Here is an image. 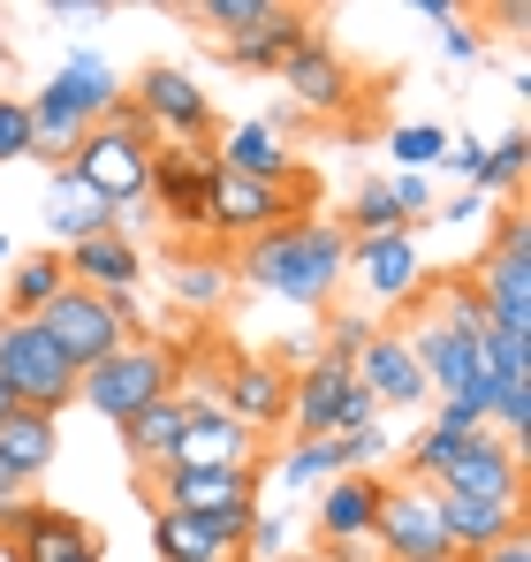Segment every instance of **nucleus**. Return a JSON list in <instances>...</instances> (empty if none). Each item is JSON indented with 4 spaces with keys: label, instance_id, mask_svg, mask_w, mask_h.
<instances>
[{
    "label": "nucleus",
    "instance_id": "1",
    "mask_svg": "<svg viewBox=\"0 0 531 562\" xmlns=\"http://www.w3.org/2000/svg\"><path fill=\"white\" fill-rule=\"evenodd\" d=\"M236 274L266 289V296H281V304H304V312H319L342 274H350V236H342V221H319V213H296V221H281V228H266L244 244V267Z\"/></svg>",
    "mask_w": 531,
    "mask_h": 562
},
{
    "label": "nucleus",
    "instance_id": "2",
    "mask_svg": "<svg viewBox=\"0 0 531 562\" xmlns=\"http://www.w3.org/2000/svg\"><path fill=\"white\" fill-rule=\"evenodd\" d=\"M23 106H31V137H38L31 160H69L91 122H106V114L122 106V77H114V61H99V54H69V61L38 85V99H23Z\"/></svg>",
    "mask_w": 531,
    "mask_h": 562
},
{
    "label": "nucleus",
    "instance_id": "3",
    "mask_svg": "<svg viewBox=\"0 0 531 562\" xmlns=\"http://www.w3.org/2000/svg\"><path fill=\"white\" fill-rule=\"evenodd\" d=\"M69 176H77L84 190H99L114 213H122V205H145V183H152V130L137 122L129 99H122L106 122H91L84 137H77Z\"/></svg>",
    "mask_w": 531,
    "mask_h": 562
},
{
    "label": "nucleus",
    "instance_id": "4",
    "mask_svg": "<svg viewBox=\"0 0 531 562\" xmlns=\"http://www.w3.org/2000/svg\"><path fill=\"white\" fill-rule=\"evenodd\" d=\"M38 335L69 358V373H91V366H106L122 342H137L145 327H137V304L129 296H99V289H61L46 312H38Z\"/></svg>",
    "mask_w": 531,
    "mask_h": 562
},
{
    "label": "nucleus",
    "instance_id": "5",
    "mask_svg": "<svg viewBox=\"0 0 531 562\" xmlns=\"http://www.w3.org/2000/svg\"><path fill=\"white\" fill-rule=\"evenodd\" d=\"M145 494H152V509H182V517L213 525L228 548H244V532L259 517V471H152Z\"/></svg>",
    "mask_w": 531,
    "mask_h": 562
},
{
    "label": "nucleus",
    "instance_id": "6",
    "mask_svg": "<svg viewBox=\"0 0 531 562\" xmlns=\"http://www.w3.org/2000/svg\"><path fill=\"white\" fill-rule=\"evenodd\" d=\"M289 426H296V441H335V434H357V426H380V403L357 387L350 366L312 358L289 380Z\"/></svg>",
    "mask_w": 531,
    "mask_h": 562
},
{
    "label": "nucleus",
    "instance_id": "7",
    "mask_svg": "<svg viewBox=\"0 0 531 562\" xmlns=\"http://www.w3.org/2000/svg\"><path fill=\"white\" fill-rule=\"evenodd\" d=\"M160 395H176V358L160 350V342H122L106 366H91L77 373V403H91L99 418H114V426H129L145 403H160Z\"/></svg>",
    "mask_w": 531,
    "mask_h": 562
},
{
    "label": "nucleus",
    "instance_id": "8",
    "mask_svg": "<svg viewBox=\"0 0 531 562\" xmlns=\"http://www.w3.org/2000/svg\"><path fill=\"white\" fill-rule=\"evenodd\" d=\"M471 289L486 304V327H509V335H531V221L509 205L501 228H494V251L471 267Z\"/></svg>",
    "mask_w": 531,
    "mask_h": 562
},
{
    "label": "nucleus",
    "instance_id": "9",
    "mask_svg": "<svg viewBox=\"0 0 531 562\" xmlns=\"http://www.w3.org/2000/svg\"><path fill=\"white\" fill-rule=\"evenodd\" d=\"M0 380H8L15 411L61 418V403H77V373H69V358L38 335V319H0Z\"/></svg>",
    "mask_w": 531,
    "mask_h": 562
},
{
    "label": "nucleus",
    "instance_id": "10",
    "mask_svg": "<svg viewBox=\"0 0 531 562\" xmlns=\"http://www.w3.org/2000/svg\"><path fill=\"white\" fill-rule=\"evenodd\" d=\"M372 548L387 562H455L448 548V525H441V502L433 486H380V517H372Z\"/></svg>",
    "mask_w": 531,
    "mask_h": 562
},
{
    "label": "nucleus",
    "instance_id": "11",
    "mask_svg": "<svg viewBox=\"0 0 531 562\" xmlns=\"http://www.w3.org/2000/svg\"><path fill=\"white\" fill-rule=\"evenodd\" d=\"M426 486H433V494H463V502H509V509H524V457L486 426V434H463L455 457H448Z\"/></svg>",
    "mask_w": 531,
    "mask_h": 562
},
{
    "label": "nucleus",
    "instance_id": "12",
    "mask_svg": "<svg viewBox=\"0 0 531 562\" xmlns=\"http://www.w3.org/2000/svg\"><path fill=\"white\" fill-rule=\"evenodd\" d=\"M296 205H304V183H251V176L213 168V183H205V228L251 244V236H266V228L296 221Z\"/></svg>",
    "mask_w": 531,
    "mask_h": 562
},
{
    "label": "nucleus",
    "instance_id": "13",
    "mask_svg": "<svg viewBox=\"0 0 531 562\" xmlns=\"http://www.w3.org/2000/svg\"><path fill=\"white\" fill-rule=\"evenodd\" d=\"M129 106H137V122L152 130V145H197V137L213 130V99L197 92L190 69H168V61L137 77Z\"/></svg>",
    "mask_w": 531,
    "mask_h": 562
},
{
    "label": "nucleus",
    "instance_id": "14",
    "mask_svg": "<svg viewBox=\"0 0 531 562\" xmlns=\"http://www.w3.org/2000/svg\"><path fill=\"white\" fill-rule=\"evenodd\" d=\"M251 457H259V434L251 426H236L221 403H190L160 471H251Z\"/></svg>",
    "mask_w": 531,
    "mask_h": 562
},
{
    "label": "nucleus",
    "instance_id": "15",
    "mask_svg": "<svg viewBox=\"0 0 531 562\" xmlns=\"http://www.w3.org/2000/svg\"><path fill=\"white\" fill-rule=\"evenodd\" d=\"M273 77H281V92H289V106H296V114H342V106L357 99L350 61H342L327 38H304V46H296Z\"/></svg>",
    "mask_w": 531,
    "mask_h": 562
},
{
    "label": "nucleus",
    "instance_id": "16",
    "mask_svg": "<svg viewBox=\"0 0 531 562\" xmlns=\"http://www.w3.org/2000/svg\"><path fill=\"white\" fill-rule=\"evenodd\" d=\"M372 517H380V479H372V471L327 479V494H319V548H335V555L357 562L372 548Z\"/></svg>",
    "mask_w": 531,
    "mask_h": 562
},
{
    "label": "nucleus",
    "instance_id": "17",
    "mask_svg": "<svg viewBox=\"0 0 531 562\" xmlns=\"http://www.w3.org/2000/svg\"><path fill=\"white\" fill-rule=\"evenodd\" d=\"M350 274L364 281V296H380V304H418V289H426L418 236L403 228V236H364V244H350Z\"/></svg>",
    "mask_w": 531,
    "mask_h": 562
},
{
    "label": "nucleus",
    "instance_id": "18",
    "mask_svg": "<svg viewBox=\"0 0 531 562\" xmlns=\"http://www.w3.org/2000/svg\"><path fill=\"white\" fill-rule=\"evenodd\" d=\"M350 373H357V387H364L372 403H410V411L433 403V387H426V373H418V358H410L403 335H380V327H372V342L357 350Z\"/></svg>",
    "mask_w": 531,
    "mask_h": 562
},
{
    "label": "nucleus",
    "instance_id": "19",
    "mask_svg": "<svg viewBox=\"0 0 531 562\" xmlns=\"http://www.w3.org/2000/svg\"><path fill=\"white\" fill-rule=\"evenodd\" d=\"M61 267L77 289H99V296H129L137 281H145V251L122 236V228H106V236H84V244H69L61 251Z\"/></svg>",
    "mask_w": 531,
    "mask_h": 562
},
{
    "label": "nucleus",
    "instance_id": "20",
    "mask_svg": "<svg viewBox=\"0 0 531 562\" xmlns=\"http://www.w3.org/2000/svg\"><path fill=\"white\" fill-rule=\"evenodd\" d=\"M221 411L236 418V426H251V434H273V426H289V373L281 366H259V358H236L228 380H221Z\"/></svg>",
    "mask_w": 531,
    "mask_h": 562
},
{
    "label": "nucleus",
    "instance_id": "21",
    "mask_svg": "<svg viewBox=\"0 0 531 562\" xmlns=\"http://www.w3.org/2000/svg\"><path fill=\"white\" fill-rule=\"evenodd\" d=\"M205 183H213V160H197L190 145H152V183H145V198H160L176 228H205Z\"/></svg>",
    "mask_w": 531,
    "mask_h": 562
},
{
    "label": "nucleus",
    "instance_id": "22",
    "mask_svg": "<svg viewBox=\"0 0 531 562\" xmlns=\"http://www.w3.org/2000/svg\"><path fill=\"white\" fill-rule=\"evenodd\" d=\"M8 548H15V562H69V555H84V548H99L84 532V517H69V509H15L8 525Z\"/></svg>",
    "mask_w": 531,
    "mask_h": 562
},
{
    "label": "nucleus",
    "instance_id": "23",
    "mask_svg": "<svg viewBox=\"0 0 531 562\" xmlns=\"http://www.w3.org/2000/svg\"><path fill=\"white\" fill-rule=\"evenodd\" d=\"M433 502H441L455 562H471V555H486V548H501L509 532H524V509H509V502H463V494H433Z\"/></svg>",
    "mask_w": 531,
    "mask_h": 562
},
{
    "label": "nucleus",
    "instance_id": "24",
    "mask_svg": "<svg viewBox=\"0 0 531 562\" xmlns=\"http://www.w3.org/2000/svg\"><path fill=\"white\" fill-rule=\"evenodd\" d=\"M213 168H228V176H251V183H304V168H296V153L266 130V122H236L228 137H221V160Z\"/></svg>",
    "mask_w": 531,
    "mask_h": 562
},
{
    "label": "nucleus",
    "instance_id": "25",
    "mask_svg": "<svg viewBox=\"0 0 531 562\" xmlns=\"http://www.w3.org/2000/svg\"><path fill=\"white\" fill-rule=\"evenodd\" d=\"M54 457H61V418H46V411H8L0 418V471L15 486H31Z\"/></svg>",
    "mask_w": 531,
    "mask_h": 562
},
{
    "label": "nucleus",
    "instance_id": "26",
    "mask_svg": "<svg viewBox=\"0 0 531 562\" xmlns=\"http://www.w3.org/2000/svg\"><path fill=\"white\" fill-rule=\"evenodd\" d=\"M304 38H319V31H312V15L273 8L259 31H244V38H228V46H221V61H228V69H281V61H289Z\"/></svg>",
    "mask_w": 531,
    "mask_h": 562
},
{
    "label": "nucleus",
    "instance_id": "27",
    "mask_svg": "<svg viewBox=\"0 0 531 562\" xmlns=\"http://www.w3.org/2000/svg\"><path fill=\"white\" fill-rule=\"evenodd\" d=\"M106 228H114V205L61 168L54 190H46V236H54V244H84V236H106Z\"/></svg>",
    "mask_w": 531,
    "mask_h": 562
},
{
    "label": "nucleus",
    "instance_id": "28",
    "mask_svg": "<svg viewBox=\"0 0 531 562\" xmlns=\"http://www.w3.org/2000/svg\"><path fill=\"white\" fill-rule=\"evenodd\" d=\"M152 555L160 562H244V548H228L213 525H197L182 509H152Z\"/></svg>",
    "mask_w": 531,
    "mask_h": 562
},
{
    "label": "nucleus",
    "instance_id": "29",
    "mask_svg": "<svg viewBox=\"0 0 531 562\" xmlns=\"http://www.w3.org/2000/svg\"><path fill=\"white\" fill-rule=\"evenodd\" d=\"M182 411H190L182 395H160V403H145V411L122 426V449H129V464L145 471V479L168 464V449H176V434H182Z\"/></svg>",
    "mask_w": 531,
    "mask_h": 562
},
{
    "label": "nucleus",
    "instance_id": "30",
    "mask_svg": "<svg viewBox=\"0 0 531 562\" xmlns=\"http://www.w3.org/2000/svg\"><path fill=\"white\" fill-rule=\"evenodd\" d=\"M69 289V267H61V251H38V259H23L15 274H8V319H38L54 296Z\"/></svg>",
    "mask_w": 531,
    "mask_h": 562
},
{
    "label": "nucleus",
    "instance_id": "31",
    "mask_svg": "<svg viewBox=\"0 0 531 562\" xmlns=\"http://www.w3.org/2000/svg\"><path fill=\"white\" fill-rule=\"evenodd\" d=\"M410 221L395 213V198H387V183H357V198H350V213H342V236L350 244H364V236H403ZM418 236V228H410Z\"/></svg>",
    "mask_w": 531,
    "mask_h": 562
},
{
    "label": "nucleus",
    "instance_id": "32",
    "mask_svg": "<svg viewBox=\"0 0 531 562\" xmlns=\"http://www.w3.org/2000/svg\"><path fill=\"white\" fill-rule=\"evenodd\" d=\"M273 479H281L289 494L327 486V479H335V449H327V441H289V449H281V464H273Z\"/></svg>",
    "mask_w": 531,
    "mask_h": 562
},
{
    "label": "nucleus",
    "instance_id": "33",
    "mask_svg": "<svg viewBox=\"0 0 531 562\" xmlns=\"http://www.w3.org/2000/svg\"><path fill=\"white\" fill-rule=\"evenodd\" d=\"M387 153L403 160V176H426V168H441L448 130H441V122H403V130L387 137Z\"/></svg>",
    "mask_w": 531,
    "mask_h": 562
},
{
    "label": "nucleus",
    "instance_id": "34",
    "mask_svg": "<svg viewBox=\"0 0 531 562\" xmlns=\"http://www.w3.org/2000/svg\"><path fill=\"white\" fill-rule=\"evenodd\" d=\"M197 15H205V23L221 31V46H228V38H244V31H259L266 15H273V0H205Z\"/></svg>",
    "mask_w": 531,
    "mask_h": 562
},
{
    "label": "nucleus",
    "instance_id": "35",
    "mask_svg": "<svg viewBox=\"0 0 531 562\" xmlns=\"http://www.w3.org/2000/svg\"><path fill=\"white\" fill-rule=\"evenodd\" d=\"M524 160H531L524 130H509L501 145H486V190H517V183H524Z\"/></svg>",
    "mask_w": 531,
    "mask_h": 562
},
{
    "label": "nucleus",
    "instance_id": "36",
    "mask_svg": "<svg viewBox=\"0 0 531 562\" xmlns=\"http://www.w3.org/2000/svg\"><path fill=\"white\" fill-rule=\"evenodd\" d=\"M221 289H228V274H221L213 259H190V267H176V296L190 304V312H213V304H221Z\"/></svg>",
    "mask_w": 531,
    "mask_h": 562
},
{
    "label": "nucleus",
    "instance_id": "37",
    "mask_svg": "<svg viewBox=\"0 0 531 562\" xmlns=\"http://www.w3.org/2000/svg\"><path fill=\"white\" fill-rule=\"evenodd\" d=\"M327 449H335V479H342V471H364V464H372V457H387L395 441H387L380 426H357V434H335Z\"/></svg>",
    "mask_w": 531,
    "mask_h": 562
},
{
    "label": "nucleus",
    "instance_id": "38",
    "mask_svg": "<svg viewBox=\"0 0 531 562\" xmlns=\"http://www.w3.org/2000/svg\"><path fill=\"white\" fill-rule=\"evenodd\" d=\"M38 137H31V106L23 99H0V160H31Z\"/></svg>",
    "mask_w": 531,
    "mask_h": 562
},
{
    "label": "nucleus",
    "instance_id": "39",
    "mask_svg": "<svg viewBox=\"0 0 531 562\" xmlns=\"http://www.w3.org/2000/svg\"><path fill=\"white\" fill-rule=\"evenodd\" d=\"M244 555H259V562H289L296 555V548H289V525H281V517H251V532H244Z\"/></svg>",
    "mask_w": 531,
    "mask_h": 562
},
{
    "label": "nucleus",
    "instance_id": "40",
    "mask_svg": "<svg viewBox=\"0 0 531 562\" xmlns=\"http://www.w3.org/2000/svg\"><path fill=\"white\" fill-rule=\"evenodd\" d=\"M364 342H372V327H364V319H350V312H335V319H327V358H335V366H357V350H364Z\"/></svg>",
    "mask_w": 531,
    "mask_h": 562
},
{
    "label": "nucleus",
    "instance_id": "41",
    "mask_svg": "<svg viewBox=\"0 0 531 562\" xmlns=\"http://www.w3.org/2000/svg\"><path fill=\"white\" fill-rule=\"evenodd\" d=\"M441 168H455V176H463V183H471V190H478V198H486V145H478V137H463V145H455V137H448Z\"/></svg>",
    "mask_w": 531,
    "mask_h": 562
},
{
    "label": "nucleus",
    "instance_id": "42",
    "mask_svg": "<svg viewBox=\"0 0 531 562\" xmlns=\"http://www.w3.org/2000/svg\"><path fill=\"white\" fill-rule=\"evenodd\" d=\"M441 54H448V61H478V31H471L463 15H455V23H441Z\"/></svg>",
    "mask_w": 531,
    "mask_h": 562
},
{
    "label": "nucleus",
    "instance_id": "43",
    "mask_svg": "<svg viewBox=\"0 0 531 562\" xmlns=\"http://www.w3.org/2000/svg\"><path fill=\"white\" fill-rule=\"evenodd\" d=\"M478 213H486V198H478V190H463V198L433 205V221H478Z\"/></svg>",
    "mask_w": 531,
    "mask_h": 562
},
{
    "label": "nucleus",
    "instance_id": "44",
    "mask_svg": "<svg viewBox=\"0 0 531 562\" xmlns=\"http://www.w3.org/2000/svg\"><path fill=\"white\" fill-rule=\"evenodd\" d=\"M471 562H531V548H524V532H509L501 548H486V555H471Z\"/></svg>",
    "mask_w": 531,
    "mask_h": 562
},
{
    "label": "nucleus",
    "instance_id": "45",
    "mask_svg": "<svg viewBox=\"0 0 531 562\" xmlns=\"http://www.w3.org/2000/svg\"><path fill=\"white\" fill-rule=\"evenodd\" d=\"M266 130H273V137H281V130H304V114H296L289 99H273V114H266Z\"/></svg>",
    "mask_w": 531,
    "mask_h": 562
},
{
    "label": "nucleus",
    "instance_id": "46",
    "mask_svg": "<svg viewBox=\"0 0 531 562\" xmlns=\"http://www.w3.org/2000/svg\"><path fill=\"white\" fill-rule=\"evenodd\" d=\"M15 509H23V486H15V479H8V471H0V525H8V517H15Z\"/></svg>",
    "mask_w": 531,
    "mask_h": 562
},
{
    "label": "nucleus",
    "instance_id": "47",
    "mask_svg": "<svg viewBox=\"0 0 531 562\" xmlns=\"http://www.w3.org/2000/svg\"><path fill=\"white\" fill-rule=\"evenodd\" d=\"M289 562H350V555H335V548H304V555H289Z\"/></svg>",
    "mask_w": 531,
    "mask_h": 562
},
{
    "label": "nucleus",
    "instance_id": "48",
    "mask_svg": "<svg viewBox=\"0 0 531 562\" xmlns=\"http://www.w3.org/2000/svg\"><path fill=\"white\" fill-rule=\"evenodd\" d=\"M8 411H15V395H8V380H0V418H8Z\"/></svg>",
    "mask_w": 531,
    "mask_h": 562
},
{
    "label": "nucleus",
    "instance_id": "49",
    "mask_svg": "<svg viewBox=\"0 0 531 562\" xmlns=\"http://www.w3.org/2000/svg\"><path fill=\"white\" fill-rule=\"evenodd\" d=\"M69 562H106V555H99V548H84V555H69Z\"/></svg>",
    "mask_w": 531,
    "mask_h": 562
},
{
    "label": "nucleus",
    "instance_id": "50",
    "mask_svg": "<svg viewBox=\"0 0 531 562\" xmlns=\"http://www.w3.org/2000/svg\"><path fill=\"white\" fill-rule=\"evenodd\" d=\"M0 259H8V236H0Z\"/></svg>",
    "mask_w": 531,
    "mask_h": 562
}]
</instances>
